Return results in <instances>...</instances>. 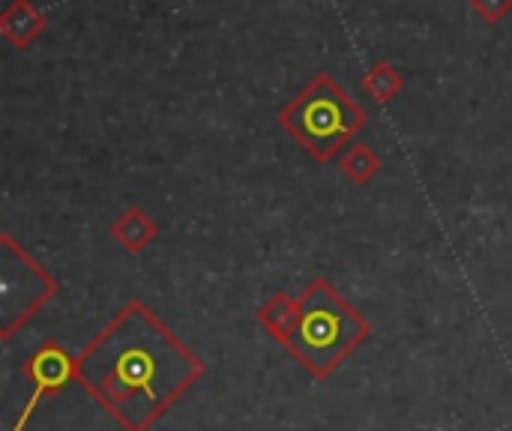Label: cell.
I'll return each instance as SVG.
<instances>
[{
    "mask_svg": "<svg viewBox=\"0 0 512 431\" xmlns=\"http://www.w3.org/2000/svg\"><path fill=\"white\" fill-rule=\"evenodd\" d=\"M366 120V111L327 72L315 75L279 111V126L318 162H333Z\"/></svg>",
    "mask_w": 512,
    "mask_h": 431,
    "instance_id": "cell-3",
    "label": "cell"
},
{
    "mask_svg": "<svg viewBox=\"0 0 512 431\" xmlns=\"http://www.w3.org/2000/svg\"><path fill=\"white\" fill-rule=\"evenodd\" d=\"M42 27H45V15L30 0H12L0 12V33L15 48H30L33 39L42 33Z\"/></svg>",
    "mask_w": 512,
    "mask_h": 431,
    "instance_id": "cell-5",
    "label": "cell"
},
{
    "mask_svg": "<svg viewBox=\"0 0 512 431\" xmlns=\"http://www.w3.org/2000/svg\"><path fill=\"white\" fill-rule=\"evenodd\" d=\"M339 168H342L354 183L366 186V183L375 177V171L381 168V162H378V156L372 153V147H366V144H351V147L339 156Z\"/></svg>",
    "mask_w": 512,
    "mask_h": 431,
    "instance_id": "cell-8",
    "label": "cell"
},
{
    "mask_svg": "<svg viewBox=\"0 0 512 431\" xmlns=\"http://www.w3.org/2000/svg\"><path fill=\"white\" fill-rule=\"evenodd\" d=\"M363 87L378 102H393L402 93V75L393 63H375L363 78Z\"/></svg>",
    "mask_w": 512,
    "mask_h": 431,
    "instance_id": "cell-7",
    "label": "cell"
},
{
    "mask_svg": "<svg viewBox=\"0 0 512 431\" xmlns=\"http://www.w3.org/2000/svg\"><path fill=\"white\" fill-rule=\"evenodd\" d=\"M471 9L486 21V24H498L504 15L512 12V0H471Z\"/></svg>",
    "mask_w": 512,
    "mask_h": 431,
    "instance_id": "cell-10",
    "label": "cell"
},
{
    "mask_svg": "<svg viewBox=\"0 0 512 431\" xmlns=\"http://www.w3.org/2000/svg\"><path fill=\"white\" fill-rule=\"evenodd\" d=\"M201 372L144 303H129L78 357V381L126 431L150 429Z\"/></svg>",
    "mask_w": 512,
    "mask_h": 431,
    "instance_id": "cell-1",
    "label": "cell"
},
{
    "mask_svg": "<svg viewBox=\"0 0 512 431\" xmlns=\"http://www.w3.org/2000/svg\"><path fill=\"white\" fill-rule=\"evenodd\" d=\"M369 336V321L342 300L327 279H312L294 300V318L282 339L303 369L324 381Z\"/></svg>",
    "mask_w": 512,
    "mask_h": 431,
    "instance_id": "cell-2",
    "label": "cell"
},
{
    "mask_svg": "<svg viewBox=\"0 0 512 431\" xmlns=\"http://www.w3.org/2000/svg\"><path fill=\"white\" fill-rule=\"evenodd\" d=\"M291 318H294V300H288L285 294H276L267 306H261V315L258 321L282 342L288 327H291Z\"/></svg>",
    "mask_w": 512,
    "mask_h": 431,
    "instance_id": "cell-9",
    "label": "cell"
},
{
    "mask_svg": "<svg viewBox=\"0 0 512 431\" xmlns=\"http://www.w3.org/2000/svg\"><path fill=\"white\" fill-rule=\"evenodd\" d=\"M111 231H114V237L120 240V246L129 249V252H141V249L156 237L153 219H150L144 210H138V207H129V210L114 222Z\"/></svg>",
    "mask_w": 512,
    "mask_h": 431,
    "instance_id": "cell-6",
    "label": "cell"
},
{
    "mask_svg": "<svg viewBox=\"0 0 512 431\" xmlns=\"http://www.w3.org/2000/svg\"><path fill=\"white\" fill-rule=\"evenodd\" d=\"M27 375H30V381H33V393H30V399H27V405H24V411H21V417H18V423H15V429L12 431H24L30 414L36 411V405H39L45 396H54V393L63 390L72 378H78V360H72L57 342H48V345H42V348L30 357Z\"/></svg>",
    "mask_w": 512,
    "mask_h": 431,
    "instance_id": "cell-4",
    "label": "cell"
}]
</instances>
